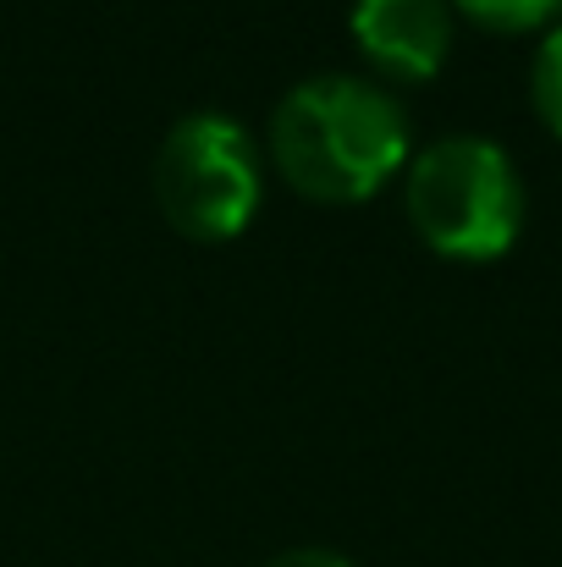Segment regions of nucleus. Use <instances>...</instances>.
I'll return each instance as SVG.
<instances>
[{
    "mask_svg": "<svg viewBox=\"0 0 562 567\" xmlns=\"http://www.w3.org/2000/svg\"><path fill=\"white\" fill-rule=\"evenodd\" d=\"M155 193L166 215L193 237H232L259 204L254 133L226 111H187L155 155Z\"/></svg>",
    "mask_w": 562,
    "mask_h": 567,
    "instance_id": "nucleus-3",
    "label": "nucleus"
},
{
    "mask_svg": "<svg viewBox=\"0 0 562 567\" xmlns=\"http://www.w3.org/2000/svg\"><path fill=\"white\" fill-rule=\"evenodd\" d=\"M458 11L491 22V28H535L552 11H562V0H452Z\"/></svg>",
    "mask_w": 562,
    "mask_h": 567,
    "instance_id": "nucleus-6",
    "label": "nucleus"
},
{
    "mask_svg": "<svg viewBox=\"0 0 562 567\" xmlns=\"http://www.w3.org/2000/svg\"><path fill=\"white\" fill-rule=\"evenodd\" d=\"M530 94H535V111L541 122L562 133V22L546 28L541 50H535V66H530Z\"/></svg>",
    "mask_w": 562,
    "mask_h": 567,
    "instance_id": "nucleus-5",
    "label": "nucleus"
},
{
    "mask_svg": "<svg viewBox=\"0 0 562 567\" xmlns=\"http://www.w3.org/2000/svg\"><path fill=\"white\" fill-rule=\"evenodd\" d=\"M265 567H354V563L343 551H331V546H293V551L270 557Z\"/></svg>",
    "mask_w": 562,
    "mask_h": 567,
    "instance_id": "nucleus-7",
    "label": "nucleus"
},
{
    "mask_svg": "<svg viewBox=\"0 0 562 567\" xmlns=\"http://www.w3.org/2000/svg\"><path fill=\"white\" fill-rule=\"evenodd\" d=\"M408 220L452 259H497L524 226L519 161L486 133H441L408 166Z\"/></svg>",
    "mask_w": 562,
    "mask_h": 567,
    "instance_id": "nucleus-2",
    "label": "nucleus"
},
{
    "mask_svg": "<svg viewBox=\"0 0 562 567\" xmlns=\"http://www.w3.org/2000/svg\"><path fill=\"white\" fill-rule=\"evenodd\" d=\"M354 39L375 66L430 78L452 44V0H354Z\"/></svg>",
    "mask_w": 562,
    "mask_h": 567,
    "instance_id": "nucleus-4",
    "label": "nucleus"
},
{
    "mask_svg": "<svg viewBox=\"0 0 562 567\" xmlns=\"http://www.w3.org/2000/svg\"><path fill=\"white\" fill-rule=\"evenodd\" d=\"M270 150L293 188L315 198H370L408 155V111L375 78L315 72L276 100Z\"/></svg>",
    "mask_w": 562,
    "mask_h": 567,
    "instance_id": "nucleus-1",
    "label": "nucleus"
}]
</instances>
